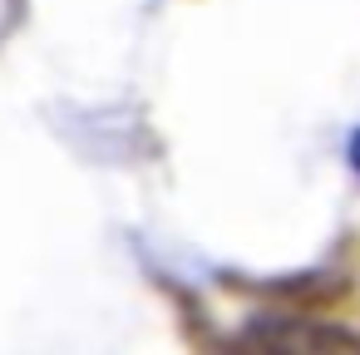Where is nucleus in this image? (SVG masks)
I'll list each match as a JSON object with an SVG mask.
<instances>
[{
  "label": "nucleus",
  "mask_w": 360,
  "mask_h": 355,
  "mask_svg": "<svg viewBox=\"0 0 360 355\" xmlns=\"http://www.w3.org/2000/svg\"><path fill=\"white\" fill-rule=\"evenodd\" d=\"M350 158H355V173H360V134H355V143H350Z\"/></svg>",
  "instance_id": "1"
}]
</instances>
